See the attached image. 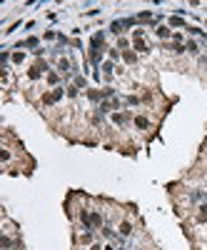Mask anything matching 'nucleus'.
Here are the masks:
<instances>
[{
  "mask_svg": "<svg viewBox=\"0 0 207 250\" xmlns=\"http://www.w3.org/2000/svg\"><path fill=\"white\" fill-rule=\"evenodd\" d=\"M125 60L127 63H135V53H125Z\"/></svg>",
  "mask_w": 207,
  "mask_h": 250,
  "instance_id": "nucleus-5",
  "label": "nucleus"
},
{
  "mask_svg": "<svg viewBox=\"0 0 207 250\" xmlns=\"http://www.w3.org/2000/svg\"><path fill=\"white\" fill-rule=\"evenodd\" d=\"M135 123H137V128H147V120H145V118H137Z\"/></svg>",
  "mask_w": 207,
  "mask_h": 250,
  "instance_id": "nucleus-6",
  "label": "nucleus"
},
{
  "mask_svg": "<svg viewBox=\"0 0 207 250\" xmlns=\"http://www.w3.org/2000/svg\"><path fill=\"white\" fill-rule=\"evenodd\" d=\"M135 48H137V50H142V53H145V50H147V45H145V43H142V40H140V35H137V40H135Z\"/></svg>",
  "mask_w": 207,
  "mask_h": 250,
  "instance_id": "nucleus-2",
  "label": "nucleus"
},
{
  "mask_svg": "<svg viewBox=\"0 0 207 250\" xmlns=\"http://www.w3.org/2000/svg\"><path fill=\"white\" fill-rule=\"evenodd\" d=\"M120 233H122V235H127V233H130V225H127V223H122V225H120Z\"/></svg>",
  "mask_w": 207,
  "mask_h": 250,
  "instance_id": "nucleus-3",
  "label": "nucleus"
},
{
  "mask_svg": "<svg viewBox=\"0 0 207 250\" xmlns=\"http://www.w3.org/2000/svg\"><path fill=\"white\" fill-rule=\"evenodd\" d=\"M157 35H160V38H167V35H170V30H167V28H160Z\"/></svg>",
  "mask_w": 207,
  "mask_h": 250,
  "instance_id": "nucleus-4",
  "label": "nucleus"
},
{
  "mask_svg": "<svg viewBox=\"0 0 207 250\" xmlns=\"http://www.w3.org/2000/svg\"><path fill=\"white\" fill-rule=\"evenodd\" d=\"M63 95V90H55V93H50V95H45V103H55Z\"/></svg>",
  "mask_w": 207,
  "mask_h": 250,
  "instance_id": "nucleus-1",
  "label": "nucleus"
},
{
  "mask_svg": "<svg viewBox=\"0 0 207 250\" xmlns=\"http://www.w3.org/2000/svg\"><path fill=\"white\" fill-rule=\"evenodd\" d=\"M92 250H100V245H92Z\"/></svg>",
  "mask_w": 207,
  "mask_h": 250,
  "instance_id": "nucleus-7",
  "label": "nucleus"
}]
</instances>
